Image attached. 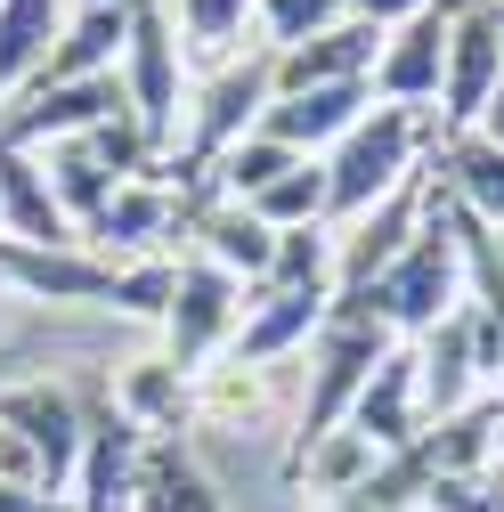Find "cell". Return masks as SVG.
I'll return each instance as SVG.
<instances>
[{"label": "cell", "instance_id": "cell-1", "mask_svg": "<svg viewBox=\"0 0 504 512\" xmlns=\"http://www.w3.org/2000/svg\"><path fill=\"white\" fill-rule=\"evenodd\" d=\"M342 317H383L391 334H407V342H423L439 317H456L464 309V244H456V196L431 179V204H423V228H415V244L399 252V261L374 277L358 301H334Z\"/></svg>", "mask_w": 504, "mask_h": 512}, {"label": "cell", "instance_id": "cell-2", "mask_svg": "<svg viewBox=\"0 0 504 512\" xmlns=\"http://www.w3.org/2000/svg\"><path fill=\"white\" fill-rule=\"evenodd\" d=\"M431 147H439V122L423 106H383L374 98L350 122V139L326 155V228H350L383 196H399V187L431 163Z\"/></svg>", "mask_w": 504, "mask_h": 512}, {"label": "cell", "instance_id": "cell-3", "mask_svg": "<svg viewBox=\"0 0 504 512\" xmlns=\"http://www.w3.org/2000/svg\"><path fill=\"white\" fill-rule=\"evenodd\" d=\"M269 98H277V49H252V57H236V66L204 74L196 90H187V147H179V163H163L155 179L204 187V171H212L244 131H261Z\"/></svg>", "mask_w": 504, "mask_h": 512}, {"label": "cell", "instance_id": "cell-4", "mask_svg": "<svg viewBox=\"0 0 504 512\" xmlns=\"http://www.w3.org/2000/svg\"><path fill=\"white\" fill-rule=\"evenodd\" d=\"M391 326L383 317H326L318 326V358H309V391H301V431H293V456L301 447H318L326 431H342L350 423V407H358V391L374 382V366L391 358Z\"/></svg>", "mask_w": 504, "mask_h": 512}, {"label": "cell", "instance_id": "cell-5", "mask_svg": "<svg viewBox=\"0 0 504 512\" xmlns=\"http://www.w3.org/2000/svg\"><path fill=\"white\" fill-rule=\"evenodd\" d=\"M187 57H179V33H171V9L163 0H131V49H122V98H131V122L147 131L155 163H171L179 147V122H187Z\"/></svg>", "mask_w": 504, "mask_h": 512}, {"label": "cell", "instance_id": "cell-6", "mask_svg": "<svg viewBox=\"0 0 504 512\" xmlns=\"http://www.w3.org/2000/svg\"><path fill=\"white\" fill-rule=\"evenodd\" d=\"M0 431H9L25 456H33V472H41V496L49 504H66L74 512V480H82V391H66V382H49V374H33V382H9L0 391Z\"/></svg>", "mask_w": 504, "mask_h": 512}, {"label": "cell", "instance_id": "cell-7", "mask_svg": "<svg viewBox=\"0 0 504 512\" xmlns=\"http://www.w3.org/2000/svg\"><path fill=\"white\" fill-rule=\"evenodd\" d=\"M244 301H252V285H236L220 261H204V252H187V261H179V285H171V317H163V358H171L179 374H204V366L236 342Z\"/></svg>", "mask_w": 504, "mask_h": 512}, {"label": "cell", "instance_id": "cell-8", "mask_svg": "<svg viewBox=\"0 0 504 512\" xmlns=\"http://www.w3.org/2000/svg\"><path fill=\"white\" fill-rule=\"evenodd\" d=\"M114 114H131L122 98V74H90V82H25L9 106H0V139L9 147H57V139H90Z\"/></svg>", "mask_w": 504, "mask_h": 512}, {"label": "cell", "instance_id": "cell-9", "mask_svg": "<svg viewBox=\"0 0 504 512\" xmlns=\"http://www.w3.org/2000/svg\"><path fill=\"white\" fill-rule=\"evenodd\" d=\"M423 204H431V163L399 187V196H383L366 220H350V228H334V301H358L374 277H383L399 252L415 244V228H423Z\"/></svg>", "mask_w": 504, "mask_h": 512}, {"label": "cell", "instance_id": "cell-10", "mask_svg": "<svg viewBox=\"0 0 504 512\" xmlns=\"http://www.w3.org/2000/svg\"><path fill=\"white\" fill-rule=\"evenodd\" d=\"M504 82V33L488 17V0H464L456 33H448V74H439V139H464L480 131V114Z\"/></svg>", "mask_w": 504, "mask_h": 512}, {"label": "cell", "instance_id": "cell-11", "mask_svg": "<svg viewBox=\"0 0 504 512\" xmlns=\"http://www.w3.org/2000/svg\"><path fill=\"white\" fill-rule=\"evenodd\" d=\"M464 0H431L407 25L383 33V57H374V98L383 106H439V74H448V33H456Z\"/></svg>", "mask_w": 504, "mask_h": 512}, {"label": "cell", "instance_id": "cell-12", "mask_svg": "<svg viewBox=\"0 0 504 512\" xmlns=\"http://www.w3.org/2000/svg\"><path fill=\"white\" fill-rule=\"evenodd\" d=\"M187 212H196V196L147 171V179H131V187H114V204L82 228V244H90V252H114V261H147V244L179 236Z\"/></svg>", "mask_w": 504, "mask_h": 512}, {"label": "cell", "instance_id": "cell-13", "mask_svg": "<svg viewBox=\"0 0 504 512\" xmlns=\"http://www.w3.org/2000/svg\"><path fill=\"white\" fill-rule=\"evenodd\" d=\"M350 431H358V439H374V456H399V447H415V439L431 431V415H423V358H415V342H391V358L374 366V382H366L358 407H350Z\"/></svg>", "mask_w": 504, "mask_h": 512}, {"label": "cell", "instance_id": "cell-14", "mask_svg": "<svg viewBox=\"0 0 504 512\" xmlns=\"http://www.w3.org/2000/svg\"><path fill=\"white\" fill-rule=\"evenodd\" d=\"M334 317V293H285V285H252V301H244V326H236V342H228V358H244V366H285L293 350H309L318 342V326Z\"/></svg>", "mask_w": 504, "mask_h": 512}, {"label": "cell", "instance_id": "cell-15", "mask_svg": "<svg viewBox=\"0 0 504 512\" xmlns=\"http://www.w3.org/2000/svg\"><path fill=\"white\" fill-rule=\"evenodd\" d=\"M196 212H187V236H196L204 261H220L236 285H269L277 269V228L252 212V204H228V196H204V187H187Z\"/></svg>", "mask_w": 504, "mask_h": 512}, {"label": "cell", "instance_id": "cell-16", "mask_svg": "<svg viewBox=\"0 0 504 512\" xmlns=\"http://www.w3.org/2000/svg\"><path fill=\"white\" fill-rule=\"evenodd\" d=\"M374 57H383V25L342 17L326 33H309L293 49H277V98L293 90H326V82H374Z\"/></svg>", "mask_w": 504, "mask_h": 512}, {"label": "cell", "instance_id": "cell-17", "mask_svg": "<svg viewBox=\"0 0 504 512\" xmlns=\"http://www.w3.org/2000/svg\"><path fill=\"white\" fill-rule=\"evenodd\" d=\"M374 106V82H326V90H293V98H269L261 131L285 139L293 155H334L350 139V122Z\"/></svg>", "mask_w": 504, "mask_h": 512}, {"label": "cell", "instance_id": "cell-18", "mask_svg": "<svg viewBox=\"0 0 504 512\" xmlns=\"http://www.w3.org/2000/svg\"><path fill=\"white\" fill-rule=\"evenodd\" d=\"M163 9H171V33H179L187 74H220V66H236V57L269 49L252 0H163Z\"/></svg>", "mask_w": 504, "mask_h": 512}, {"label": "cell", "instance_id": "cell-19", "mask_svg": "<svg viewBox=\"0 0 504 512\" xmlns=\"http://www.w3.org/2000/svg\"><path fill=\"white\" fill-rule=\"evenodd\" d=\"M0 236H17V244H82V228L57 204L41 155L9 147V139H0Z\"/></svg>", "mask_w": 504, "mask_h": 512}, {"label": "cell", "instance_id": "cell-20", "mask_svg": "<svg viewBox=\"0 0 504 512\" xmlns=\"http://www.w3.org/2000/svg\"><path fill=\"white\" fill-rule=\"evenodd\" d=\"M131 512H228L220 488H212V472L196 464V447H187V431L139 447V464H131Z\"/></svg>", "mask_w": 504, "mask_h": 512}, {"label": "cell", "instance_id": "cell-21", "mask_svg": "<svg viewBox=\"0 0 504 512\" xmlns=\"http://www.w3.org/2000/svg\"><path fill=\"white\" fill-rule=\"evenodd\" d=\"M415 358H423V415H431V423H448V415H472V407H480L472 391H480L488 374H480L472 317H464V309H456V317H439V326L415 342Z\"/></svg>", "mask_w": 504, "mask_h": 512}, {"label": "cell", "instance_id": "cell-22", "mask_svg": "<svg viewBox=\"0 0 504 512\" xmlns=\"http://www.w3.org/2000/svg\"><path fill=\"white\" fill-rule=\"evenodd\" d=\"M122 49H131V0L122 9H74L57 49L41 57L33 82H90V74H122Z\"/></svg>", "mask_w": 504, "mask_h": 512}, {"label": "cell", "instance_id": "cell-23", "mask_svg": "<svg viewBox=\"0 0 504 512\" xmlns=\"http://www.w3.org/2000/svg\"><path fill=\"white\" fill-rule=\"evenodd\" d=\"M269 374H277V366H244V358L220 350L204 374H187L196 423H212V431H261V423H269Z\"/></svg>", "mask_w": 504, "mask_h": 512}, {"label": "cell", "instance_id": "cell-24", "mask_svg": "<svg viewBox=\"0 0 504 512\" xmlns=\"http://www.w3.org/2000/svg\"><path fill=\"white\" fill-rule=\"evenodd\" d=\"M41 171H49V187H57V204H66L74 228H90V220L114 204V187H131V171H122L98 139H57V147H41Z\"/></svg>", "mask_w": 504, "mask_h": 512}, {"label": "cell", "instance_id": "cell-25", "mask_svg": "<svg viewBox=\"0 0 504 512\" xmlns=\"http://www.w3.org/2000/svg\"><path fill=\"white\" fill-rule=\"evenodd\" d=\"M66 17H74V0H0V106L41 74V57L57 49Z\"/></svg>", "mask_w": 504, "mask_h": 512}, {"label": "cell", "instance_id": "cell-26", "mask_svg": "<svg viewBox=\"0 0 504 512\" xmlns=\"http://www.w3.org/2000/svg\"><path fill=\"white\" fill-rule=\"evenodd\" d=\"M431 179L448 187V196H456L472 220L504 228V147H488L480 131H464V139H439V147H431Z\"/></svg>", "mask_w": 504, "mask_h": 512}, {"label": "cell", "instance_id": "cell-27", "mask_svg": "<svg viewBox=\"0 0 504 512\" xmlns=\"http://www.w3.org/2000/svg\"><path fill=\"white\" fill-rule=\"evenodd\" d=\"M106 391H114V407L131 415L147 439H171V431H187V423H196V399H187V374H179L171 358H139V366H122V374L106 382Z\"/></svg>", "mask_w": 504, "mask_h": 512}, {"label": "cell", "instance_id": "cell-28", "mask_svg": "<svg viewBox=\"0 0 504 512\" xmlns=\"http://www.w3.org/2000/svg\"><path fill=\"white\" fill-rule=\"evenodd\" d=\"M374 464H383V456H374V439H358V431L342 423V431H326L318 447L285 456V480H293V488H309L318 504H342V496H358V488L374 480Z\"/></svg>", "mask_w": 504, "mask_h": 512}, {"label": "cell", "instance_id": "cell-29", "mask_svg": "<svg viewBox=\"0 0 504 512\" xmlns=\"http://www.w3.org/2000/svg\"><path fill=\"white\" fill-rule=\"evenodd\" d=\"M301 155L285 147V139H269V131H244L212 171H204V196H228V204H252V196H261V187H277L285 171H293Z\"/></svg>", "mask_w": 504, "mask_h": 512}, {"label": "cell", "instance_id": "cell-30", "mask_svg": "<svg viewBox=\"0 0 504 512\" xmlns=\"http://www.w3.org/2000/svg\"><path fill=\"white\" fill-rule=\"evenodd\" d=\"M252 212H261L277 236H285V228H326V155H301L277 187L252 196Z\"/></svg>", "mask_w": 504, "mask_h": 512}, {"label": "cell", "instance_id": "cell-31", "mask_svg": "<svg viewBox=\"0 0 504 512\" xmlns=\"http://www.w3.org/2000/svg\"><path fill=\"white\" fill-rule=\"evenodd\" d=\"M269 285H285V293H334V228H285Z\"/></svg>", "mask_w": 504, "mask_h": 512}, {"label": "cell", "instance_id": "cell-32", "mask_svg": "<svg viewBox=\"0 0 504 512\" xmlns=\"http://www.w3.org/2000/svg\"><path fill=\"white\" fill-rule=\"evenodd\" d=\"M252 9H261V41H269V49H293V41H309V33L342 25L350 0H252Z\"/></svg>", "mask_w": 504, "mask_h": 512}, {"label": "cell", "instance_id": "cell-33", "mask_svg": "<svg viewBox=\"0 0 504 512\" xmlns=\"http://www.w3.org/2000/svg\"><path fill=\"white\" fill-rule=\"evenodd\" d=\"M415 9H431V0H350V17H366V25H383V33H391V25H407Z\"/></svg>", "mask_w": 504, "mask_h": 512}, {"label": "cell", "instance_id": "cell-34", "mask_svg": "<svg viewBox=\"0 0 504 512\" xmlns=\"http://www.w3.org/2000/svg\"><path fill=\"white\" fill-rule=\"evenodd\" d=\"M0 512H66V504H49V496H33L17 480H0Z\"/></svg>", "mask_w": 504, "mask_h": 512}, {"label": "cell", "instance_id": "cell-35", "mask_svg": "<svg viewBox=\"0 0 504 512\" xmlns=\"http://www.w3.org/2000/svg\"><path fill=\"white\" fill-rule=\"evenodd\" d=\"M480 139L504 147V82H496V98H488V114H480Z\"/></svg>", "mask_w": 504, "mask_h": 512}, {"label": "cell", "instance_id": "cell-36", "mask_svg": "<svg viewBox=\"0 0 504 512\" xmlns=\"http://www.w3.org/2000/svg\"><path fill=\"white\" fill-rule=\"evenodd\" d=\"M488 17H496V33H504V0H488Z\"/></svg>", "mask_w": 504, "mask_h": 512}, {"label": "cell", "instance_id": "cell-37", "mask_svg": "<svg viewBox=\"0 0 504 512\" xmlns=\"http://www.w3.org/2000/svg\"><path fill=\"white\" fill-rule=\"evenodd\" d=\"M496 407H504V391H496Z\"/></svg>", "mask_w": 504, "mask_h": 512}]
</instances>
